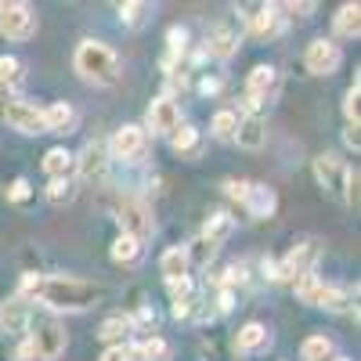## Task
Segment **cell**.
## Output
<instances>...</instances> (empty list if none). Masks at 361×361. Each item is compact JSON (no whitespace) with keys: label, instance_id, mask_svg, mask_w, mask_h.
Segmentation results:
<instances>
[{"label":"cell","instance_id":"cell-40","mask_svg":"<svg viewBox=\"0 0 361 361\" xmlns=\"http://www.w3.org/2000/svg\"><path fill=\"white\" fill-rule=\"evenodd\" d=\"M166 40H170V51H173V54L188 47V33H185L180 25H173V29H170V33H166Z\"/></svg>","mask_w":361,"mask_h":361},{"label":"cell","instance_id":"cell-45","mask_svg":"<svg viewBox=\"0 0 361 361\" xmlns=\"http://www.w3.org/2000/svg\"><path fill=\"white\" fill-rule=\"evenodd\" d=\"M336 361H350V357H336Z\"/></svg>","mask_w":361,"mask_h":361},{"label":"cell","instance_id":"cell-3","mask_svg":"<svg viewBox=\"0 0 361 361\" xmlns=\"http://www.w3.org/2000/svg\"><path fill=\"white\" fill-rule=\"evenodd\" d=\"M314 180L329 199H336L343 206H357V170H350L340 156H333V152L318 156L314 159Z\"/></svg>","mask_w":361,"mask_h":361},{"label":"cell","instance_id":"cell-13","mask_svg":"<svg viewBox=\"0 0 361 361\" xmlns=\"http://www.w3.org/2000/svg\"><path fill=\"white\" fill-rule=\"evenodd\" d=\"M145 123H148V130H152V134H166V137H170V134L180 127V109H177V102H173V98H156L152 105H148Z\"/></svg>","mask_w":361,"mask_h":361},{"label":"cell","instance_id":"cell-16","mask_svg":"<svg viewBox=\"0 0 361 361\" xmlns=\"http://www.w3.org/2000/svg\"><path fill=\"white\" fill-rule=\"evenodd\" d=\"M264 137H267V130H264V119H260V116H253V112L238 116V127H235L238 148H250V152H257V148L264 145Z\"/></svg>","mask_w":361,"mask_h":361},{"label":"cell","instance_id":"cell-2","mask_svg":"<svg viewBox=\"0 0 361 361\" xmlns=\"http://www.w3.org/2000/svg\"><path fill=\"white\" fill-rule=\"evenodd\" d=\"M73 66L87 83H94V87H112L119 80V58L102 40H83L76 47V54H73Z\"/></svg>","mask_w":361,"mask_h":361},{"label":"cell","instance_id":"cell-10","mask_svg":"<svg viewBox=\"0 0 361 361\" xmlns=\"http://www.w3.org/2000/svg\"><path fill=\"white\" fill-rule=\"evenodd\" d=\"M105 145H109V156H112V159H141L145 148H148V134H145L141 127L127 123V127H119Z\"/></svg>","mask_w":361,"mask_h":361},{"label":"cell","instance_id":"cell-21","mask_svg":"<svg viewBox=\"0 0 361 361\" xmlns=\"http://www.w3.org/2000/svg\"><path fill=\"white\" fill-rule=\"evenodd\" d=\"M354 304V293L347 286H322L314 307H325V311H350Z\"/></svg>","mask_w":361,"mask_h":361},{"label":"cell","instance_id":"cell-7","mask_svg":"<svg viewBox=\"0 0 361 361\" xmlns=\"http://www.w3.org/2000/svg\"><path fill=\"white\" fill-rule=\"evenodd\" d=\"M116 221H119V235H130V238H148L156 231V221H152V209H148L141 199H123L116 206Z\"/></svg>","mask_w":361,"mask_h":361},{"label":"cell","instance_id":"cell-15","mask_svg":"<svg viewBox=\"0 0 361 361\" xmlns=\"http://www.w3.org/2000/svg\"><path fill=\"white\" fill-rule=\"evenodd\" d=\"M243 206H246V214H250L253 221H264V217L275 214L279 195H275V188H267V185H250V188H246Z\"/></svg>","mask_w":361,"mask_h":361},{"label":"cell","instance_id":"cell-9","mask_svg":"<svg viewBox=\"0 0 361 361\" xmlns=\"http://www.w3.org/2000/svg\"><path fill=\"white\" fill-rule=\"evenodd\" d=\"M340 62H343L340 44L325 40V37L311 40V44H307V51H304V66H307V73H311V76H333V73L340 69Z\"/></svg>","mask_w":361,"mask_h":361},{"label":"cell","instance_id":"cell-29","mask_svg":"<svg viewBox=\"0 0 361 361\" xmlns=\"http://www.w3.org/2000/svg\"><path fill=\"white\" fill-rule=\"evenodd\" d=\"M44 170H47L51 180L54 177H69L73 173V156L66 152V148H51V152L44 156Z\"/></svg>","mask_w":361,"mask_h":361},{"label":"cell","instance_id":"cell-24","mask_svg":"<svg viewBox=\"0 0 361 361\" xmlns=\"http://www.w3.org/2000/svg\"><path fill=\"white\" fill-rule=\"evenodd\" d=\"M130 357L134 361H170V343L163 336H148L130 347Z\"/></svg>","mask_w":361,"mask_h":361},{"label":"cell","instance_id":"cell-11","mask_svg":"<svg viewBox=\"0 0 361 361\" xmlns=\"http://www.w3.org/2000/svg\"><path fill=\"white\" fill-rule=\"evenodd\" d=\"M275 87H279V73L275 66H253V73L246 76V105L250 112L257 116V109L275 94Z\"/></svg>","mask_w":361,"mask_h":361},{"label":"cell","instance_id":"cell-43","mask_svg":"<svg viewBox=\"0 0 361 361\" xmlns=\"http://www.w3.org/2000/svg\"><path fill=\"white\" fill-rule=\"evenodd\" d=\"M343 137H347V145H350V148H357V145H361V137H357V127H347V134H343Z\"/></svg>","mask_w":361,"mask_h":361},{"label":"cell","instance_id":"cell-27","mask_svg":"<svg viewBox=\"0 0 361 361\" xmlns=\"http://www.w3.org/2000/svg\"><path fill=\"white\" fill-rule=\"evenodd\" d=\"M231 231H235V217H228V214H214V217L206 221V228H202V238H206V243H214V246H221Z\"/></svg>","mask_w":361,"mask_h":361},{"label":"cell","instance_id":"cell-20","mask_svg":"<svg viewBox=\"0 0 361 361\" xmlns=\"http://www.w3.org/2000/svg\"><path fill=\"white\" fill-rule=\"evenodd\" d=\"M73 123H76V112H73L69 102H54V105L44 109V127H47V130L66 134V130H73Z\"/></svg>","mask_w":361,"mask_h":361},{"label":"cell","instance_id":"cell-32","mask_svg":"<svg viewBox=\"0 0 361 361\" xmlns=\"http://www.w3.org/2000/svg\"><path fill=\"white\" fill-rule=\"evenodd\" d=\"M329 354H333V340L329 336H307L304 347H300L304 361H329Z\"/></svg>","mask_w":361,"mask_h":361},{"label":"cell","instance_id":"cell-17","mask_svg":"<svg viewBox=\"0 0 361 361\" xmlns=\"http://www.w3.org/2000/svg\"><path fill=\"white\" fill-rule=\"evenodd\" d=\"M188 267H192V260H188L185 246H170V250L159 257V271H163V279H166V282H173V279H188Z\"/></svg>","mask_w":361,"mask_h":361},{"label":"cell","instance_id":"cell-5","mask_svg":"<svg viewBox=\"0 0 361 361\" xmlns=\"http://www.w3.org/2000/svg\"><path fill=\"white\" fill-rule=\"evenodd\" d=\"M314 260H318V246L314 243H304V246L289 250L282 260H264V271L275 282H296L300 275L314 271Z\"/></svg>","mask_w":361,"mask_h":361},{"label":"cell","instance_id":"cell-34","mask_svg":"<svg viewBox=\"0 0 361 361\" xmlns=\"http://www.w3.org/2000/svg\"><path fill=\"white\" fill-rule=\"evenodd\" d=\"M76 195V188H73V180L69 177H54L51 185H47V199L54 202V206H62V202H69Z\"/></svg>","mask_w":361,"mask_h":361},{"label":"cell","instance_id":"cell-1","mask_svg":"<svg viewBox=\"0 0 361 361\" xmlns=\"http://www.w3.org/2000/svg\"><path fill=\"white\" fill-rule=\"evenodd\" d=\"M33 300H40L51 311H87V307H94L98 300H105V286L83 282V279H73V275H40Z\"/></svg>","mask_w":361,"mask_h":361},{"label":"cell","instance_id":"cell-37","mask_svg":"<svg viewBox=\"0 0 361 361\" xmlns=\"http://www.w3.org/2000/svg\"><path fill=\"white\" fill-rule=\"evenodd\" d=\"M357 98H361V83L354 76V87L347 90V98H343V116H347V127H357Z\"/></svg>","mask_w":361,"mask_h":361},{"label":"cell","instance_id":"cell-25","mask_svg":"<svg viewBox=\"0 0 361 361\" xmlns=\"http://www.w3.org/2000/svg\"><path fill=\"white\" fill-rule=\"evenodd\" d=\"M333 29H336V37H357L361 33V8L357 4H343L333 18Z\"/></svg>","mask_w":361,"mask_h":361},{"label":"cell","instance_id":"cell-4","mask_svg":"<svg viewBox=\"0 0 361 361\" xmlns=\"http://www.w3.org/2000/svg\"><path fill=\"white\" fill-rule=\"evenodd\" d=\"M62 350H66V329L58 322H40L37 333H29L18 343L15 361H54Z\"/></svg>","mask_w":361,"mask_h":361},{"label":"cell","instance_id":"cell-36","mask_svg":"<svg viewBox=\"0 0 361 361\" xmlns=\"http://www.w3.org/2000/svg\"><path fill=\"white\" fill-rule=\"evenodd\" d=\"M148 15V4H141V0H130V4H119V22L123 25H141Z\"/></svg>","mask_w":361,"mask_h":361},{"label":"cell","instance_id":"cell-14","mask_svg":"<svg viewBox=\"0 0 361 361\" xmlns=\"http://www.w3.org/2000/svg\"><path fill=\"white\" fill-rule=\"evenodd\" d=\"M29 322H33V311H29V300L22 296H11L0 304V333H8V336H18L29 329Z\"/></svg>","mask_w":361,"mask_h":361},{"label":"cell","instance_id":"cell-44","mask_svg":"<svg viewBox=\"0 0 361 361\" xmlns=\"http://www.w3.org/2000/svg\"><path fill=\"white\" fill-rule=\"evenodd\" d=\"M11 98H15V94H11V90H4V87H0V109H4V105H8Z\"/></svg>","mask_w":361,"mask_h":361},{"label":"cell","instance_id":"cell-26","mask_svg":"<svg viewBox=\"0 0 361 361\" xmlns=\"http://www.w3.org/2000/svg\"><path fill=\"white\" fill-rule=\"evenodd\" d=\"M22 83H25V66L18 62V58L4 54V58H0V87L15 94V90H18Z\"/></svg>","mask_w":361,"mask_h":361},{"label":"cell","instance_id":"cell-19","mask_svg":"<svg viewBox=\"0 0 361 361\" xmlns=\"http://www.w3.org/2000/svg\"><path fill=\"white\" fill-rule=\"evenodd\" d=\"M206 51L214 54V58H231L238 51V33L231 25H217L214 33L206 37Z\"/></svg>","mask_w":361,"mask_h":361},{"label":"cell","instance_id":"cell-6","mask_svg":"<svg viewBox=\"0 0 361 361\" xmlns=\"http://www.w3.org/2000/svg\"><path fill=\"white\" fill-rule=\"evenodd\" d=\"M0 33H4L8 40H15V44L37 37V11L29 4H22V0L0 4Z\"/></svg>","mask_w":361,"mask_h":361},{"label":"cell","instance_id":"cell-22","mask_svg":"<svg viewBox=\"0 0 361 361\" xmlns=\"http://www.w3.org/2000/svg\"><path fill=\"white\" fill-rule=\"evenodd\" d=\"M170 145H173V152H177V156H199L202 134H199L192 123H180V127L170 134Z\"/></svg>","mask_w":361,"mask_h":361},{"label":"cell","instance_id":"cell-38","mask_svg":"<svg viewBox=\"0 0 361 361\" xmlns=\"http://www.w3.org/2000/svg\"><path fill=\"white\" fill-rule=\"evenodd\" d=\"M8 202H29V195H33V188H29V180L25 177H15L11 185H8Z\"/></svg>","mask_w":361,"mask_h":361},{"label":"cell","instance_id":"cell-23","mask_svg":"<svg viewBox=\"0 0 361 361\" xmlns=\"http://www.w3.org/2000/svg\"><path fill=\"white\" fill-rule=\"evenodd\" d=\"M250 33H253L257 40L275 37V33H279V8L267 4V8H260L257 15H250Z\"/></svg>","mask_w":361,"mask_h":361},{"label":"cell","instance_id":"cell-31","mask_svg":"<svg viewBox=\"0 0 361 361\" xmlns=\"http://www.w3.org/2000/svg\"><path fill=\"white\" fill-rule=\"evenodd\" d=\"M109 253H112L116 264H134V260L141 257V243H137V238H130V235H119Z\"/></svg>","mask_w":361,"mask_h":361},{"label":"cell","instance_id":"cell-18","mask_svg":"<svg viewBox=\"0 0 361 361\" xmlns=\"http://www.w3.org/2000/svg\"><path fill=\"white\" fill-rule=\"evenodd\" d=\"M267 343H271V333H267V325H260V322H246L243 329H238V336H235V347L246 350V354L264 350Z\"/></svg>","mask_w":361,"mask_h":361},{"label":"cell","instance_id":"cell-35","mask_svg":"<svg viewBox=\"0 0 361 361\" xmlns=\"http://www.w3.org/2000/svg\"><path fill=\"white\" fill-rule=\"evenodd\" d=\"M185 253H188L192 264H209V260H214V253H217V246H214V243H206V238L199 235L192 246H185Z\"/></svg>","mask_w":361,"mask_h":361},{"label":"cell","instance_id":"cell-42","mask_svg":"<svg viewBox=\"0 0 361 361\" xmlns=\"http://www.w3.org/2000/svg\"><path fill=\"white\" fill-rule=\"evenodd\" d=\"M246 188H250V180H224V192H228L231 199H238V202L246 199Z\"/></svg>","mask_w":361,"mask_h":361},{"label":"cell","instance_id":"cell-41","mask_svg":"<svg viewBox=\"0 0 361 361\" xmlns=\"http://www.w3.org/2000/svg\"><path fill=\"white\" fill-rule=\"evenodd\" d=\"M102 361H134V357H130V347L116 343V347H109V350L102 354Z\"/></svg>","mask_w":361,"mask_h":361},{"label":"cell","instance_id":"cell-39","mask_svg":"<svg viewBox=\"0 0 361 361\" xmlns=\"http://www.w3.org/2000/svg\"><path fill=\"white\" fill-rule=\"evenodd\" d=\"M166 293H170L173 304L188 300V296H192V279H173V282H166Z\"/></svg>","mask_w":361,"mask_h":361},{"label":"cell","instance_id":"cell-8","mask_svg":"<svg viewBox=\"0 0 361 361\" xmlns=\"http://www.w3.org/2000/svg\"><path fill=\"white\" fill-rule=\"evenodd\" d=\"M0 119L11 127V130H18V134H47V127H44V109H37L33 102H22V98H11L4 109H0Z\"/></svg>","mask_w":361,"mask_h":361},{"label":"cell","instance_id":"cell-12","mask_svg":"<svg viewBox=\"0 0 361 361\" xmlns=\"http://www.w3.org/2000/svg\"><path fill=\"white\" fill-rule=\"evenodd\" d=\"M109 159H112V156H109V145H105V141H87L83 152L73 156V166L80 170V177L98 180V177L109 173Z\"/></svg>","mask_w":361,"mask_h":361},{"label":"cell","instance_id":"cell-33","mask_svg":"<svg viewBox=\"0 0 361 361\" xmlns=\"http://www.w3.org/2000/svg\"><path fill=\"white\" fill-rule=\"evenodd\" d=\"M322 286H325V282L314 275V271H307V275H300V279H296V296L304 300V304H314L318 293H322Z\"/></svg>","mask_w":361,"mask_h":361},{"label":"cell","instance_id":"cell-28","mask_svg":"<svg viewBox=\"0 0 361 361\" xmlns=\"http://www.w3.org/2000/svg\"><path fill=\"white\" fill-rule=\"evenodd\" d=\"M235 127H238V112L231 109H217L214 119H209V130H214L217 141H235Z\"/></svg>","mask_w":361,"mask_h":361},{"label":"cell","instance_id":"cell-30","mask_svg":"<svg viewBox=\"0 0 361 361\" xmlns=\"http://www.w3.org/2000/svg\"><path fill=\"white\" fill-rule=\"evenodd\" d=\"M130 325H134V322H130V318H123V314L105 318V322H102V329H98V336H102L105 343H112V347H116L119 340H123V336L130 333Z\"/></svg>","mask_w":361,"mask_h":361}]
</instances>
